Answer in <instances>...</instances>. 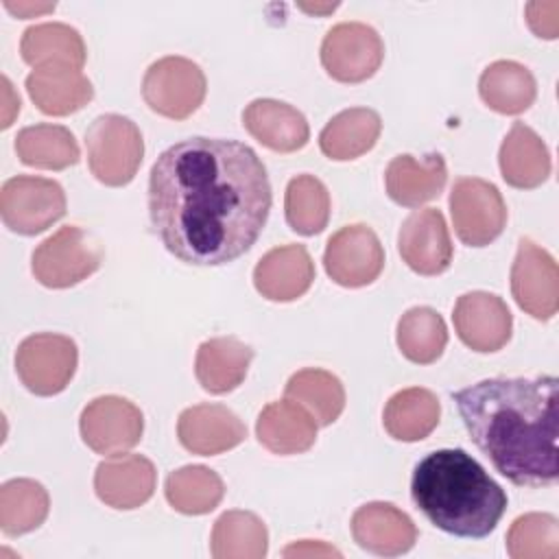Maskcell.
<instances>
[{
    "instance_id": "1",
    "label": "cell",
    "mask_w": 559,
    "mask_h": 559,
    "mask_svg": "<svg viewBox=\"0 0 559 559\" xmlns=\"http://www.w3.org/2000/svg\"><path fill=\"white\" fill-rule=\"evenodd\" d=\"M271 210V183L258 153L221 138L168 146L148 177V214L181 262L218 266L253 247Z\"/></svg>"
},
{
    "instance_id": "2",
    "label": "cell",
    "mask_w": 559,
    "mask_h": 559,
    "mask_svg": "<svg viewBox=\"0 0 559 559\" xmlns=\"http://www.w3.org/2000/svg\"><path fill=\"white\" fill-rule=\"evenodd\" d=\"M496 472L520 487L557 483V378H489L452 393Z\"/></svg>"
},
{
    "instance_id": "3",
    "label": "cell",
    "mask_w": 559,
    "mask_h": 559,
    "mask_svg": "<svg viewBox=\"0 0 559 559\" xmlns=\"http://www.w3.org/2000/svg\"><path fill=\"white\" fill-rule=\"evenodd\" d=\"M411 496L441 531L456 537H487L507 511L504 489L465 450H435L413 469Z\"/></svg>"
},
{
    "instance_id": "4",
    "label": "cell",
    "mask_w": 559,
    "mask_h": 559,
    "mask_svg": "<svg viewBox=\"0 0 559 559\" xmlns=\"http://www.w3.org/2000/svg\"><path fill=\"white\" fill-rule=\"evenodd\" d=\"M87 164L92 175L105 186H127L144 155V140L133 120L105 114L98 116L85 131Z\"/></svg>"
},
{
    "instance_id": "5",
    "label": "cell",
    "mask_w": 559,
    "mask_h": 559,
    "mask_svg": "<svg viewBox=\"0 0 559 559\" xmlns=\"http://www.w3.org/2000/svg\"><path fill=\"white\" fill-rule=\"evenodd\" d=\"M103 262V247L76 225H66L33 251V275L48 288H70Z\"/></svg>"
},
{
    "instance_id": "6",
    "label": "cell",
    "mask_w": 559,
    "mask_h": 559,
    "mask_svg": "<svg viewBox=\"0 0 559 559\" xmlns=\"http://www.w3.org/2000/svg\"><path fill=\"white\" fill-rule=\"evenodd\" d=\"M205 74L186 57H162L148 66L142 79L144 103L159 116L183 120L192 116L205 98Z\"/></svg>"
},
{
    "instance_id": "7",
    "label": "cell",
    "mask_w": 559,
    "mask_h": 559,
    "mask_svg": "<svg viewBox=\"0 0 559 559\" xmlns=\"http://www.w3.org/2000/svg\"><path fill=\"white\" fill-rule=\"evenodd\" d=\"M0 214L11 231L35 236L66 214V192L52 179L17 175L2 183Z\"/></svg>"
},
{
    "instance_id": "8",
    "label": "cell",
    "mask_w": 559,
    "mask_h": 559,
    "mask_svg": "<svg viewBox=\"0 0 559 559\" xmlns=\"http://www.w3.org/2000/svg\"><path fill=\"white\" fill-rule=\"evenodd\" d=\"M450 214L461 242L485 247L507 225V205L500 190L478 177H459L450 192Z\"/></svg>"
},
{
    "instance_id": "9",
    "label": "cell",
    "mask_w": 559,
    "mask_h": 559,
    "mask_svg": "<svg viewBox=\"0 0 559 559\" xmlns=\"http://www.w3.org/2000/svg\"><path fill=\"white\" fill-rule=\"evenodd\" d=\"M79 352L70 336L41 332L24 338L15 354V371L35 395L61 393L76 369Z\"/></svg>"
},
{
    "instance_id": "10",
    "label": "cell",
    "mask_w": 559,
    "mask_h": 559,
    "mask_svg": "<svg viewBox=\"0 0 559 559\" xmlns=\"http://www.w3.org/2000/svg\"><path fill=\"white\" fill-rule=\"evenodd\" d=\"M384 59V44L376 28L362 22H341L321 44L325 72L341 83H360L376 74Z\"/></svg>"
},
{
    "instance_id": "11",
    "label": "cell",
    "mask_w": 559,
    "mask_h": 559,
    "mask_svg": "<svg viewBox=\"0 0 559 559\" xmlns=\"http://www.w3.org/2000/svg\"><path fill=\"white\" fill-rule=\"evenodd\" d=\"M81 437L96 454H124L140 443L144 419L140 408L118 395L92 400L81 413Z\"/></svg>"
},
{
    "instance_id": "12",
    "label": "cell",
    "mask_w": 559,
    "mask_h": 559,
    "mask_svg": "<svg viewBox=\"0 0 559 559\" xmlns=\"http://www.w3.org/2000/svg\"><path fill=\"white\" fill-rule=\"evenodd\" d=\"M511 293L518 306L533 319L548 321L559 306V271L555 258L535 245L531 238H522L511 266Z\"/></svg>"
},
{
    "instance_id": "13",
    "label": "cell",
    "mask_w": 559,
    "mask_h": 559,
    "mask_svg": "<svg viewBox=\"0 0 559 559\" xmlns=\"http://www.w3.org/2000/svg\"><path fill=\"white\" fill-rule=\"evenodd\" d=\"M325 273L341 286L371 284L384 269V249L367 225H345L330 236L323 253Z\"/></svg>"
},
{
    "instance_id": "14",
    "label": "cell",
    "mask_w": 559,
    "mask_h": 559,
    "mask_svg": "<svg viewBox=\"0 0 559 559\" xmlns=\"http://www.w3.org/2000/svg\"><path fill=\"white\" fill-rule=\"evenodd\" d=\"M452 321L459 338L474 352H498L511 338V312L493 293L472 290L461 295L454 304Z\"/></svg>"
},
{
    "instance_id": "15",
    "label": "cell",
    "mask_w": 559,
    "mask_h": 559,
    "mask_svg": "<svg viewBox=\"0 0 559 559\" xmlns=\"http://www.w3.org/2000/svg\"><path fill=\"white\" fill-rule=\"evenodd\" d=\"M397 249L402 260L419 275H439L452 262V240L439 210L413 212L400 227Z\"/></svg>"
},
{
    "instance_id": "16",
    "label": "cell",
    "mask_w": 559,
    "mask_h": 559,
    "mask_svg": "<svg viewBox=\"0 0 559 559\" xmlns=\"http://www.w3.org/2000/svg\"><path fill=\"white\" fill-rule=\"evenodd\" d=\"M177 435L186 450L214 456L240 445L247 437L245 424L223 404H197L186 408L177 421Z\"/></svg>"
},
{
    "instance_id": "17",
    "label": "cell",
    "mask_w": 559,
    "mask_h": 559,
    "mask_svg": "<svg viewBox=\"0 0 559 559\" xmlns=\"http://www.w3.org/2000/svg\"><path fill=\"white\" fill-rule=\"evenodd\" d=\"M157 472L146 456L116 454L103 461L94 474L96 496L111 509H138L155 491Z\"/></svg>"
},
{
    "instance_id": "18",
    "label": "cell",
    "mask_w": 559,
    "mask_h": 559,
    "mask_svg": "<svg viewBox=\"0 0 559 559\" xmlns=\"http://www.w3.org/2000/svg\"><path fill=\"white\" fill-rule=\"evenodd\" d=\"M354 542L380 557H397L413 548L417 528L413 520L389 502H369L352 515Z\"/></svg>"
},
{
    "instance_id": "19",
    "label": "cell",
    "mask_w": 559,
    "mask_h": 559,
    "mask_svg": "<svg viewBox=\"0 0 559 559\" xmlns=\"http://www.w3.org/2000/svg\"><path fill=\"white\" fill-rule=\"evenodd\" d=\"M314 280V262L304 245L275 247L260 258L253 269L258 293L271 301H293L301 297Z\"/></svg>"
},
{
    "instance_id": "20",
    "label": "cell",
    "mask_w": 559,
    "mask_h": 559,
    "mask_svg": "<svg viewBox=\"0 0 559 559\" xmlns=\"http://www.w3.org/2000/svg\"><path fill=\"white\" fill-rule=\"evenodd\" d=\"M242 124L258 142L277 153L299 151L310 138L304 114L273 98L251 100L242 111Z\"/></svg>"
},
{
    "instance_id": "21",
    "label": "cell",
    "mask_w": 559,
    "mask_h": 559,
    "mask_svg": "<svg viewBox=\"0 0 559 559\" xmlns=\"http://www.w3.org/2000/svg\"><path fill=\"white\" fill-rule=\"evenodd\" d=\"M448 179L445 162L439 153H428L421 159L404 153L389 162L384 186L389 197L404 207H419L435 199Z\"/></svg>"
},
{
    "instance_id": "22",
    "label": "cell",
    "mask_w": 559,
    "mask_h": 559,
    "mask_svg": "<svg viewBox=\"0 0 559 559\" xmlns=\"http://www.w3.org/2000/svg\"><path fill=\"white\" fill-rule=\"evenodd\" d=\"M314 417L293 400H277L262 408L255 421L258 441L275 454H299L314 445Z\"/></svg>"
},
{
    "instance_id": "23",
    "label": "cell",
    "mask_w": 559,
    "mask_h": 559,
    "mask_svg": "<svg viewBox=\"0 0 559 559\" xmlns=\"http://www.w3.org/2000/svg\"><path fill=\"white\" fill-rule=\"evenodd\" d=\"M502 179L522 190L542 186L550 175V155L544 140L524 122H513L500 146Z\"/></svg>"
},
{
    "instance_id": "24",
    "label": "cell",
    "mask_w": 559,
    "mask_h": 559,
    "mask_svg": "<svg viewBox=\"0 0 559 559\" xmlns=\"http://www.w3.org/2000/svg\"><path fill=\"white\" fill-rule=\"evenodd\" d=\"M26 92L39 111L48 116H68L83 109L94 87L90 79L74 68H35L26 76Z\"/></svg>"
},
{
    "instance_id": "25",
    "label": "cell",
    "mask_w": 559,
    "mask_h": 559,
    "mask_svg": "<svg viewBox=\"0 0 559 559\" xmlns=\"http://www.w3.org/2000/svg\"><path fill=\"white\" fill-rule=\"evenodd\" d=\"M253 349L234 336H216L199 345L194 373L199 384L214 395L234 391L247 376Z\"/></svg>"
},
{
    "instance_id": "26",
    "label": "cell",
    "mask_w": 559,
    "mask_h": 559,
    "mask_svg": "<svg viewBox=\"0 0 559 559\" xmlns=\"http://www.w3.org/2000/svg\"><path fill=\"white\" fill-rule=\"evenodd\" d=\"M22 59L33 68H74L85 63V44L76 28L61 22L35 24L20 41Z\"/></svg>"
},
{
    "instance_id": "27",
    "label": "cell",
    "mask_w": 559,
    "mask_h": 559,
    "mask_svg": "<svg viewBox=\"0 0 559 559\" xmlns=\"http://www.w3.org/2000/svg\"><path fill=\"white\" fill-rule=\"evenodd\" d=\"M382 131L380 116L369 107H352L336 114L321 131L319 146L325 157L347 162L373 148Z\"/></svg>"
},
{
    "instance_id": "28",
    "label": "cell",
    "mask_w": 559,
    "mask_h": 559,
    "mask_svg": "<svg viewBox=\"0 0 559 559\" xmlns=\"http://www.w3.org/2000/svg\"><path fill=\"white\" fill-rule=\"evenodd\" d=\"M478 92L485 105L498 114L515 116L526 111L537 94L531 70L518 61L500 59L487 66L478 81Z\"/></svg>"
},
{
    "instance_id": "29",
    "label": "cell",
    "mask_w": 559,
    "mask_h": 559,
    "mask_svg": "<svg viewBox=\"0 0 559 559\" xmlns=\"http://www.w3.org/2000/svg\"><path fill=\"white\" fill-rule=\"evenodd\" d=\"M441 406L432 391L411 386L397 391L384 406L382 424L397 441H421L439 424Z\"/></svg>"
},
{
    "instance_id": "30",
    "label": "cell",
    "mask_w": 559,
    "mask_h": 559,
    "mask_svg": "<svg viewBox=\"0 0 559 559\" xmlns=\"http://www.w3.org/2000/svg\"><path fill=\"white\" fill-rule=\"evenodd\" d=\"M15 153L26 166L46 170H63L74 166L81 157L79 144L70 129L48 122L24 127L15 135Z\"/></svg>"
},
{
    "instance_id": "31",
    "label": "cell",
    "mask_w": 559,
    "mask_h": 559,
    "mask_svg": "<svg viewBox=\"0 0 559 559\" xmlns=\"http://www.w3.org/2000/svg\"><path fill=\"white\" fill-rule=\"evenodd\" d=\"M286 397L301 404L319 426H330L345 408V389L341 380L317 367L301 369L286 382Z\"/></svg>"
},
{
    "instance_id": "32",
    "label": "cell",
    "mask_w": 559,
    "mask_h": 559,
    "mask_svg": "<svg viewBox=\"0 0 559 559\" xmlns=\"http://www.w3.org/2000/svg\"><path fill=\"white\" fill-rule=\"evenodd\" d=\"M210 544L216 559H262L269 533L255 513L227 511L214 522Z\"/></svg>"
},
{
    "instance_id": "33",
    "label": "cell",
    "mask_w": 559,
    "mask_h": 559,
    "mask_svg": "<svg viewBox=\"0 0 559 559\" xmlns=\"http://www.w3.org/2000/svg\"><path fill=\"white\" fill-rule=\"evenodd\" d=\"M164 493L175 511L186 515H203L218 507L225 485L214 469L203 465H186L168 474Z\"/></svg>"
},
{
    "instance_id": "34",
    "label": "cell",
    "mask_w": 559,
    "mask_h": 559,
    "mask_svg": "<svg viewBox=\"0 0 559 559\" xmlns=\"http://www.w3.org/2000/svg\"><path fill=\"white\" fill-rule=\"evenodd\" d=\"M48 493L31 478H13L0 487V528L4 535H24L48 515Z\"/></svg>"
},
{
    "instance_id": "35",
    "label": "cell",
    "mask_w": 559,
    "mask_h": 559,
    "mask_svg": "<svg viewBox=\"0 0 559 559\" xmlns=\"http://www.w3.org/2000/svg\"><path fill=\"white\" fill-rule=\"evenodd\" d=\"M448 343V330L441 314L428 306L411 308L397 323V347L417 365L435 362Z\"/></svg>"
},
{
    "instance_id": "36",
    "label": "cell",
    "mask_w": 559,
    "mask_h": 559,
    "mask_svg": "<svg viewBox=\"0 0 559 559\" xmlns=\"http://www.w3.org/2000/svg\"><path fill=\"white\" fill-rule=\"evenodd\" d=\"M284 210L293 231L314 236L323 231L330 221L328 188L312 175H297L286 186Z\"/></svg>"
},
{
    "instance_id": "37",
    "label": "cell",
    "mask_w": 559,
    "mask_h": 559,
    "mask_svg": "<svg viewBox=\"0 0 559 559\" xmlns=\"http://www.w3.org/2000/svg\"><path fill=\"white\" fill-rule=\"evenodd\" d=\"M513 559H555L559 555V522L550 513L520 515L507 533Z\"/></svg>"
},
{
    "instance_id": "38",
    "label": "cell",
    "mask_w": 559,
    "mask_h": 559,
    "mask_svg": "<svg viewBox=\"0 0 559 559\" xmlns=\"http://www.w3.org/2000/svg\"><path fill=\"white\" fill-rule=\"evenodd\" d=\"M526 22L537 37L555 39L559 35V2H528Z\"/></svg>"
},
{
    "instance_id": "39",
    "label": "cell",
    "mask_w": 559,
    "mask_h": 559,
    "mask_svg": "<svg viewBox=\"0 0 559 559\" xmlns=\"http://www.w3.org/2000/svg\"><path fill=\"white\" fill-rule=\"evenodd\" d=\"M284 557H341V552L323 542L304 539L284 548Z\"/></svg>"
},
{
    "instance_id": "40",
    "label": "cell",
    "mask_w": 559,
    "mask_h": 559,
    "mask_svg": "<svg viewBox=\"0 0 559 559\" xmlns=\"http://www.w3.org/2000/svg\"><path fill=\"white\" fill-rule=\"evenodd\" d=\"M4 7L13 15L26 20V17H37V15L50 13V11H55L57 4L55 2H13V0H4Z\"/></svg>"
},
{
    "instance_id": "41",
    "label": "cell",
    "mask_w": 559,
    "mask_h": 559,
    "mask_svg": "<svg viewBox=\"0 0 559 559\" xmlns=\"http://www.w3.org/2000/svg\"><path fill=\"white\" fill-rule=\"evenodd\" d=\"M2 98H4V107H2V129L11 127L13 118L20 111V96L13 92V85L7 76H2Z\"/></svg>"
},
{
    "instance_id": "42",
    "label": "cell",
    "mask_w": 559,
    "mask_h": 559,
    "mask_svg": "<svg viewBox=\"0 0 559 559\" xmlns=\"http://www.w3.org/2000/svg\"><path fill=\"white\" fill-rule=\"evenodd\" d=\"M299 7L308 13H328V11L336 9V4H299Z\"/></svg>"
}]
</instances>
